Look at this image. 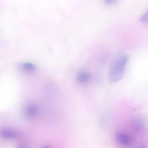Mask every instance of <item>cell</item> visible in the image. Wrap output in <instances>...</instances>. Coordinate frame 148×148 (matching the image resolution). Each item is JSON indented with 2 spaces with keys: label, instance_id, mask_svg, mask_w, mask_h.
<instances>
[{
  "label": "cell",
  "instance_id": "obj_1",
  "mask_svg": "<svg viewBox=\"0 0 148 148\" xmlns=\"http://www.w3.org/2000/svg\"><path fill=\"white\" fill-rule=\"evenodd\" d=\"M128 60V56L122 50L118 52L112 60L109 68L108 77L110 83H114L123 78Z\"/></svg>",
  "mask_w": 148,
  "mask_h": 148
},
{
  "label": "cell",
  "instance_id": "obj_2",
  "mask_svg": "<svg viewBox=\"0 0 148 148\" xmlns=\"http://www.w3.org/2000/svg\"><path fill=\"white\" fill-rule=\"evenodd\" d=\"M1 134L3 137L6 138H15L19 136V133L16 131L7 128L1 130Z\"/></svg>",
  "mask_w": 148,
  "mask_h": 148
},
{
  "label": "cell",
  "instance_id": "obj_3",
  "mask_svg": "<svg viewBox=\"0 0 148 148\" xmlns=\"http://www.w3.org/2000/svg\"><path fill=\"white\" fill-rule=\"evenodd\" d=\"M117 141L119 143L123 145H127L131 141L130 136L123 132H119L117 134L116 136Z\"/></svg>",
  "mask_w": 148,
  "mask_h": 148
},
{
  "label": "cell",
  "instance_id": "obj_4",
  "mask_svg": "<svg viewBox=\"0 0 148 148\" xmlns=\"http://www.w3.org/2000/svg\"><path fill=\"white\" fill-rule=\"evenodd\" d=\"M38 111L37 106L34 104L28 105L26 107L25 112L26 115L28 117H32L36 116Z\"/></svg>",
  "mask_w": 148,
  "mask_h": 148
},
{
  "label": "cell",
  "instance_id": "obj_5",
  "mask_svg": "<svg viewBox=\"0 0 148 148\" xmlns=\"http://www.w3.org/2000/svg\"><path fill=\"white\" fill-rule=\"evenodd\" d=\"M90 77V73L85 71L79 72L77 76V79L81 83H84L88 81Z\"/></svg>",
  "mask_w": 148,
  "mask_h": 148
},
{
  "label": "cell",
  "instance_id": "obj_6",
  "mask_svg": "<svg viewBox=\"0 0 148 148\" xmlns=\"http://www.w3.org/2000/svg\"><path fill=\"white\" fill-rule=\"evenodd\" d=\"M20 68L23 70L27 72H32L36 70V66L31 63L26 62L21 64L20 66Z\"/></svg>",
  "mask_w": 148,
  "mask_h": 148
},
{
  "label": "cell",
  "instance_id": "obj_7",
  "mask_svg": "<svg viewBox=\"0 0 148 148\" xmlns=\"http://www.w3.org/2000/svg\"><path fill=\"white\" fill-rule=\"evenodd\" d=\"M140 21L143 23H148V10L140 16Z\"/></svg>",
  "mask_w": 148,
  "mask_h": 148
},
{
  "label": "cell",
  "instance_id": "obj_8",
  "mask_svg": "<svg viewBox=\"0 0 148 148\" xmlns=\"http://www.w3.org/2000/svg\"><path fill=\"white\" fill-rule=\"evenodd\" d=\"M105 2L107 3H109L112 2V1H114V0H104Z\"/></svg>",
  "mask_w": 148,
  "mask_h": 148
}]
</instances>
